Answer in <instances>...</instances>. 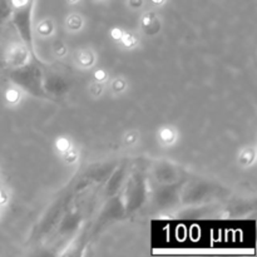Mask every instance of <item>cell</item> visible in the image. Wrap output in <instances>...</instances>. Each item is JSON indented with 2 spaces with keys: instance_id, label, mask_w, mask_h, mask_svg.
<instances>
[]
</instances>
